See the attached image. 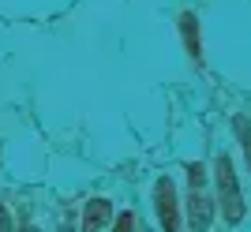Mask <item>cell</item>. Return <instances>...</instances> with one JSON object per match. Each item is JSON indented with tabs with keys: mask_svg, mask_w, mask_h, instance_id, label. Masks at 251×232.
<instances>
[{
	"mask_svg": "<svg viewBox=\"0 0 251 232\" xmlns=\"http://www.w3.org/2000/svg\"><path fill=\"white\" fill-rule=\"evenodd\" d=\"M23 232H38V229H23Z\"/></svg>",
	"mask_w": 251,
	"mask_h": 232,
	"instance_id": "cell-8",
	"label": "cell"
},
{
	"mask_svg": "<svg viewBox=\"0 0 251 232\" xmlns=\"http://www.w3.org/2000/svg\"><path fill=\"white\" fill-rule=\"evenodd\" d=\"M180 34H184L188 56H191L195 64H202V34H199V19H195L191 11H184V15H180Z\"/></svg>",
	"mask_w": 251,
	"mask_h": 232,
	"instance_id": "cell-5",
	"label": "cell"
},
{
	"mask_svg": "<svg viewBox=\"0 0 251 232\" xmlns=\"http://www.w3.org/2000/svg\"><path fill=\"white\" fill-rule=\"evenodd\" d=\"M154 210L157 221H161V232H180V202H176V184L169 176H161L154 184Z\"/></svg>",
	"mask_w": 251,
	"mask_h": 232,
	"instance_id": "cell-3",
	"label": "cell"
},
{
	"mask_svg": "<svg viewBox=\"0 0 251 232\" xmlns=\"http://www.w3.org/2000/svg\"><path fill=\"white\" fill-rule=\"evenodd\" d=\"M0 232H11V221H8V213H4V206H0Z\"/></svg>",
	"mask_w": 251,
	"mask_h": 232,
	"instance_id": "cell-7",
	"label": "cell"
},
{
	"mask_svg": "<svg viewBox=\"0 0 251 232\" xmlns=\"http://www.w3.org/2000/svg\"><path fill=\"white\" fill-rule=\"evenodd\" d=\"M214 184H218V213L225 225H240L244 217V195H240V180H236V165L229 154H221L214 161Z\"/></svg>",
	"mask_w": 251,
	"mask_h": 232,
	"instance_id": "cell-1",
	"label": "cell"
},
{
	"mask_svg": "<svg viewBox=\"0 0 251 232\" xmlns=\"http://www.w3.org/2000/svg\"><path fill=\"white\" fill-rule=\"evenodd\" d=\"M188 229L191 232H206L210 221H214V202L218 199H210V176H206V165L202 161H191L188 165Z\"/></svg>",
	"mask_w": 251,
	"mask_h": 232,
	"instance_id": "cell-2",
	"label": "cell"
},
{
	"mask_svg": "<svg viewBox=\"0 0 251 232\" xmlns=\"http://www.w3.org/2000/svg\"><path fill=\"white\" fill-rule=\"evenodd\" d=\"M113 232H147V229H143V221H139L131 210H124L120 217H116V229Z\"/></svg>",
	"mask_w": 251,
	"mask_h": 232,
	"instance_id": "cell-6",
	"label": "cell"
},
{
	"mask_svg": "<svg viewBox=\"0 0 251 232\" xmlns=\"http://www.w3.org/2000/svg\"><path fill=\"white\" fill-rule=\"evenodd\" d=\"M113 221V202L109 199H90L83 210V232H101Z\"/></svg>",
	"mask_w": 251,
	"mask_h": 232,
	"instance_id": "cell-4",
	"label": "cell"
}]
</instances>
